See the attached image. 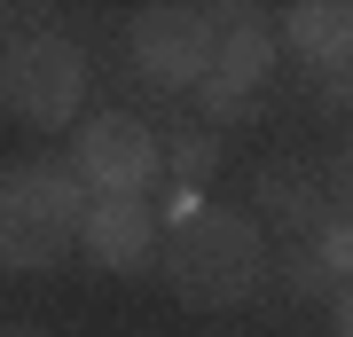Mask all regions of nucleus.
Masks as SVG:
<instances>
[{
    "mask_svg": "<svg viewBox=\"0 0 353 337\" xmlns=\"http://www.w3.org/2000/svg\"><path fill=\"white\" fill-rule=\"evenodd\" d=\"M79 220H87V188L63 165H8L0 173V267L8 275H48L71 259Z\"/></svg>",
    "mask_w": 353,
    "mask_h": 337,
    "instance_id": "obj_2",
    "label": "nucleus"
},
{
    "mask_svg": "<svg viewBox=\"0 0 353 337\" xmlns=\"http://www.w3.org/2000/svg\"><path fill=\"white\" fill-rule=\"evenodd\" d=\"M212 16V71H204V87H228V94H259L267 79H275V16L267 8H204Z\"/></svg>",
    "mask_w": 353,
    "mask_h": 337,
    "instance_id": "obj_6",
    "label": "nucleus"
},
{
    "mask_svg": "<svg viewBox=\"0 0 353 337\" xmlns=\"http://www.w3.org/2000/svg\"><path fill=\"white\" fill-rule=\"evenodd\" d=\"M8 337H48V329H8Z\"/></svg>",
    "mask_w": 353,
    "mask_h": 337,
    "instance_id": "obj_14",
    "label": "nucleus"
},
{
    "mask_svg": "<svg viewBox=\"0 0 353 337\" xmlns=\"http://www.w3.org/2000/svg\"><path fill=\"white\" fill-rule=\"evenodd\" d=\"M196 110H204V134H220V125H252L267 102L259 94H228V87H196Z\"/></svg>",
    "mask_w": 353,
    "mask_h": 337,
    "instance_id": "obj_11",
    "label": "nucleus"
},
{
    "mask_svg": "<svg viewBox=\"0 0 353 337\" xmlns=\"http://www.w3.org/2000/svg\"><path fill=\"white\" fill-rule=\"evenodd\" d=\"M322 306H330V337H353V283H338Z\"/></svg>",
    "mask_w": 353,
    "mask_h": 337,
    "instance_id": "obj_13",
    "label": "nucleus"
},
{
    "mask_svg": "<svg viewBox=\"0 0 353 337\" xmlns=\"http://www.w3.org/2000/svg\"><path fill=\"white\" fill-rule=\"evenodd\" d=\"M290 39V55H306L322 79H338L353 63V8L345 0H290L275 16V48Z\"/></svg>",
    "mask_w": 353,
    "mask_h": 337,
    "instance_id": "obj_9",
    "label": "nucleus"
},
{
    "mask_svg": "<svg viewBox=\"0 0 353 337\" xmlns=\"http://www.w3.org/2000/svg\"><path fill=\"white\" fill-rule=\"evenodd\" d=\"M165 290L196 314H228V306H252L267 283V227L236 204H189L173 220V236L157 251Z\"/></svg>",
    "mask_w": 353,
    "mask_h": 337,
    "instance_id": "obj_1",
    "label": "nucleus"
},
{
    "mask_svg": "<svg viewBox=\"0 0 353 337\" xmlns=\"http://www.w3.org/2000/svg\"><path fill=\"white\" fill-rule=\"evenodd\" d=\"M63 173L87 188V204H110V196H150L157 188V125L134 118V110H102V118H79L71 125V157Z\"/></svg>",
    "mask_w": 353,
    "mask_h": 337,
    "instance_id": "obj_4",
    "label": "nucleus"
},
{
    "mask_svg": "<svg viewBox=\"0 0 353 337\" xmlns=\"http://www.w3.org/2000/svg\"><path fill=\"white\" fill-rule=\"evenodd\" d=\"M157 165H165V173H173V181H212L220 173V134H204V125H173V134H165L157 141Z\"/></svg>",
    "mask_w": 353,
    "mask_h": 337,
    "instance_id": "obj_10",
    "label": "nucleus"
},
{
    "mask_svg": "<svg viewBox=\"0 0 353 337\" xmlns=\"http://www.w3.org/2000/svg\"><path fill=\"white\" fill-rule=\"evenodd\" d=\"M87 94H94V63L71 32H16L0 48V110L32 134H63V125L87 118Z\"/></svg>",
    "mask_w": 353,
    "mask_h": 337,
    "instance_id": "obj_3",
    "label": "nucleus"
},
{
    "mask_svg": "<svg viewBox=\"0 0 353 337\" xmlns=\"http://www.w3.org/2000/svg\"><path fill=\"white\" fill-rule=\"evenodd\" d=\"M283 275H290V290H299V298H330V290H338V283L322 275V259H314L306 243H290V251H283Z\"/></svg>",
    "mask_w": 353,
    "mask_h": 337,
    "instance_id": "obj_12",
    "label": "nucleus"
},
{
    "mask_svg": "<svg viewBox=\"0 0 353 337\" xmlns=\"http://www.w3.org/2000/svg\"><path fill=\"white\" fill-rule=\"evenodd\" d=\"M338 212V204H330V188H322V173L314 165H259V181H252V220L267 227H290V236H314V227Z\"/></svg>",
    "mask_w": 353,
    "mask_h": 337,
    "instance_id": "obj_8",
    "label": "nucleus"
},
{
    "mask_svg": "<svg viewBox=\"0 0 353 337\" xmlns=\"http://www.w3.org/2000/svg\"><path fill=\"white\" fill-rule=\"evenodd\" d=\"M71 251H87V267H102V275H141V267H157V212H150V196L87 204Z\"/></svg>",
    "mask_w": 353,
    "mask_h": 337,
    "instance_id": "obj_7",
    "label": "nucleus"
},
{
    "mask_svg": "<svg viewBox=\"0 0 353 337\" xmlns=\"http://www.w3.org/2000/svg\"><path fill=\"white\" fill-rule=\"evenodd\" d=\"M126 55H134V71L150 79V87L196 94L204 71H212V16L189 8V0H150L126 24Z\"/></svg>",
    "mask_w": 353,
    "mask_h": 337,
    "instance_id": "obj_5",
    "label": "nucleus"
}]
</instances>
